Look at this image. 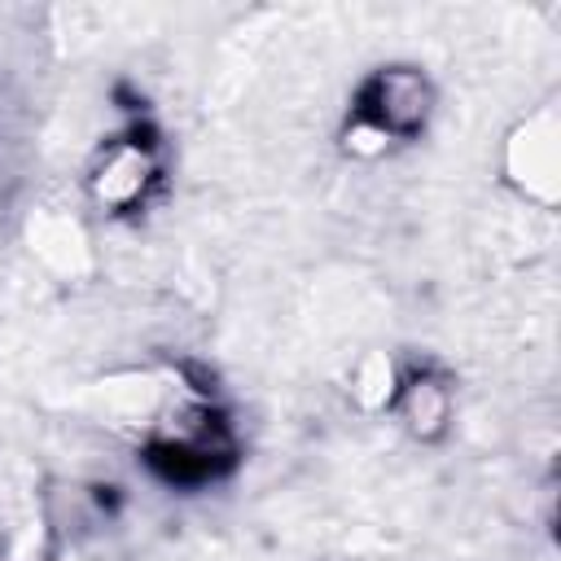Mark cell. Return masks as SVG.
Listing matches in <instances>:
<instances>
[{
  "label": "cell",
  "instance_id": "obj_3",
  "mask_svg": "<svg viewBox=\"0 0 561 561\" xmlns=\"http://www.w3.org/2000/svg\"><path fill=\"white\" fill-rule=\"evenodd\" d=\"M145 180H149V162H145V153L131 149V145H123V149H114V153L105 158V167H101V175H96V197L123 206V202L140 197Z\"/></svg>",
  "mask_w": 561,
  "mask_h": 561
},
{
  "label": "cell",
  "instance_id": "obj_1",
  "mask_svg": "<svg viewBox=\"0 0 561 561\" xmlns=\"http://www.w3.org/2000/svg\"><path fill=\"white\" fill-rule=\"evenodd\" d=\"M430 114V88L416 70L408 66H390L373 79L364 105H359V118L368 131H377L381 140H394V136H412Z\"/></svg>",
  "mask_w": 561,
  "mask_h": 561
},
{
  "label": "cell",
  "instance_id": "obj_2",
  "mask_svg": "<svg viewBox=\"0 0 561 561\" xmlns=\"http://www.w3.org/2000/svg\"><path fill=\"white\" fill-rule=\"evenodd\" d=\"M399 412L412 434L434 438V434H443V425L451 416V390L438 377H412L399 390Z\"/></svg>",
  "mask_w": 561,
  "mask_h": 561
}]
</instances>
